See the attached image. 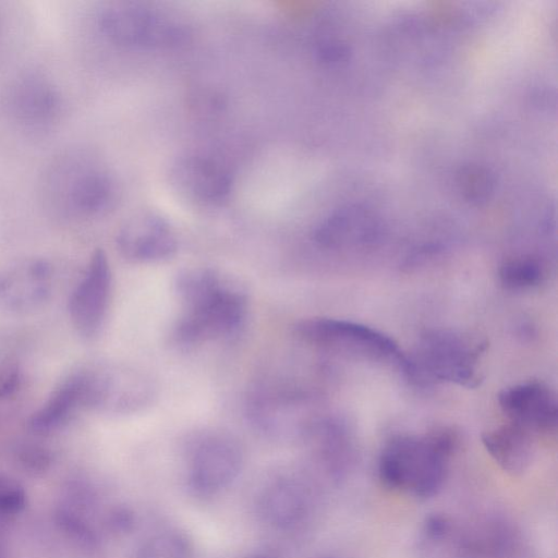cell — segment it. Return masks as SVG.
Listing matches in <instances>:
<instances>
[{"label": "cell", "mask_w": 558, "mask_h": 558, "mask_svg": "<svg viewBox=\"0 0 558 558\" xmlns=\"http://www.w3.org/2000/svg\"><path fill=\"white\" fill-rule=\"evenodd\" d=\"M120 254L133 263H155L172 257L178 248L177 236L160 216L143 213L130 218L117 234Z\"/></svg>", "instance_id": "cell-12"}, {"label": "cell", "mask_w": 558, "mask_h": 558, "mask_svg": "<svg viewBox=\"0 0 558 558\" xmlns=\"http://www.w3.org/2000/svg\"><path fill=\"white\" fill-rule=\"evenodd\" d=\"M303 438L329 476L335 480L343 476L350 461V449L342 429L335 422L314 420Z\"/></svg>", "instance_id": "cell-18"}, {"label": "cell", "mask_w": 558, "mask_h": 558, "mask_svg": "<svg viewBox=\"0 0 558 558\" xmlns=\"http://www.w3.org/2000/svg\"><path fill=\"white\" fill-rule=\"evenodd\" d=\"M457 444L456 433L447 427L395 435L381 449L379 481L391 490L429 498L441 488Z\"/></svg>", "instance_id": "cell-2"}, {"label": "cell", "mask_w": 558, "mask_h": 558, "mask_svg": "<svg viewBox=\"0 0 558 558\" xmlns=\"http://www.w3.org/2000/svg\"><path fill=\"white\" fill-rule=\"evenodd\" d=\"M380 226L374 213L361 205L341 207L315 229V242L327 250H348L373 243Z\"/></svg>", "instance_id": "cell-14"}, {"label": "cell", "mask_w": 558, "mask_h": 558, "mask_svg": "<svg viewBox=\"0 0 558 558\" xmlns=\"http://www.w3.org/2000/svg\"><path fill=\"white\" fill-rule=\"evenodd\" d=\"M535 435L526 428L508 422L486 430L482 441L495 462L507 473L520 475L532 463Z\"/></svg>", "instance_id": "cell-16"}, {"label": "cell", "mask_w": 558, "mask_h": 558, "mask_svg": "<svg viewBox=\"0 0 558 558\" xmlns=\"http://www.w3.org/2000/svg\"><path fill=\"white\" fill-rule=\"evenodd\" d=\"M307 398L302 389L288 383L263 384L248 398L247 415L253 426L267 437H303L315 420L302 414Z\"/></svg>", "instance_id": "cell-6"}, {"label": "cell", "mask_w": 558, "mask_h": 558, "mask_svg": "<svg viewBox=\"0 0 558 558\" xmlns=\"http://www.w3.org/2000/svg\"><path fill=\"white\" fill-rule=\"evenodd\" d=\"M22 371L16 361L0 362V401L14 395L21 387Z\"/></svg>", "instance_id": "cell-23"}, {"label": "cell", "mask_w": 558, "mask_h": 558, "mask_svg": "<svg viewBox=\"0 0 558 558\" xmlns=\"http://www.w3.org/2000/svg\"><path fill=\"white\" fill-rule=\"evenodd\" d=\"M487 344L469 335L433 329L424 332L409 354L404 353L402 373L413 384H454L475 388L482 381L480 361Z\"/></svg>", "instance_id": "cell-3"}, {"label": "cell", "mask_w": 558, "mask_h": 558, "mask_svg": "<svg viewBox=\"0 0 558 558\" xmlns=\"http://www.w3.org/2000/svg\"><path fill=\"white\" fill-rule=\"evenodd\" d=\"M456 185L461 196L470 202L485 201L495 187V175L477 163L461 167L456 173Z\"/></svg>", "instance_id": "cell-22"}, {"label": "cell", "mask_w": 558, "mask_h": 558, "mask_svg": "<svg viewBox=\"0 0 558 558\" xmlns=\"http://www.w3.org/2000/svg\"><path fill=\"white\" fill-rule=\"evenodd\" d=\"M250 558H276L274 555H270V554H257V555H254Z\"/></svg>", "instance_id": "cell-25"}, {"label": "cell", "mask_w": 558, "mask_h": 558, "mask_svg": "<svg viewBox=\"0 0 558 558\" xmlns=\"http://www.w3.org/2000/svg\"><path fill=\"white\" fill-rule=\"evenodd\" d=\"M170 182L182 196L201 204L222 202L232 186L228 169L218 160L201 154L179 157L171 166Z\"/></svg>", "instance_id": "cell-11"}, {"label": "cell", "mask_w": 558, "mask_h": 558, "mask_svg": "<svg viewBox=\"0 0 558 558\" xmlns=\"http://www.w3.org/2000/svg\"><path fill=\"white\" fill-rule=\"evenodd\" d=\"M52 269L41 258L17 263L0 271V306L15 313L34 312L51 296Z\"/></svg>", "instance_id": "cell-13"}, {"label": "cell", "mask_w": 558, "mask_h": 558, "mask_svg": "<svg viewBox=\"0 0 558 558\" xmlns=\"http://www.w3.org/2000/svg\"><path fill=\"white\" fill-rule=\"evenodd\" d=\"M258 507L269 525L279 530H291L307 515L310 495L304 483L298 478L280 476L265 486Z\"/></svg>", "instance_id": "cell-15"}, {"label": "cell", "mask_w": 558, "mask_h": 558, "mask_svg": "<svg viewBox=\"0 0 558 558\" xmlns=\"http://www.w3.org/2000/svg\"><path fill=\"white\" fill-rule=\"evenodd\" d=\"M323 558H333V557H323Z\"/></svg>", "instance_id": "cell-26"}, {"label": "cell", "mask_w": 558, "mask_h": 558, "mask_svg": "<svg viewBox=\"0 0 558 558\" xmlns=\"http://www.w3.org/2000/svg\"><path fill=\"white\" fill-rule=\"evenodd\" d=\"M112 291V272L106 253L97 248L72 290L68 313L75 331L84 339L97 337L105 324Z\"/></svg>", "instance_id": "cell-9"}, {"label": "cell", "mask_w": 558, "mask_h": 558, "mask_svg": "<svg viewBox=\"0 0 558 558\" xmlns=\"http://www.w3.org/2000/svg\"><path fill=\"white\" fill-rule=\"evenodd\" d=\"M85 409L108 414H133L150 407L157 391L144 373L122 365L84 369Z\"/></svg>", "instance_id": "cell-5"}, {"label": "cell", "mask_w": 558, "mask_h": 558, "mask_svg": "<svg viewBox=\"0 0 558 558\" xmlns=\"http://www.w3.org/2000/svg\"><path fill=\"white\" fill-rule=\"evenodd\" d=\"M81 409H85L84 369L72 372L57 385L32 415L31 426L38 433H48L68 423Z\"/></svg>", "instance_id": "cell-17"}, {"label": "cell", "mask_w": 558, "mask_h": 558, "mask_svg": "<svg viewBox=\"0 0 558 558\" xmlns=\"http://www.w3.org/2000/svg\"><path fill=\"white\" fill-rule=\"evenodd\" d=\"M99 26L112 41L140 48L170 47L181 43L186 35L175 20L135 5L106 9L99 16Z\"/></svg>", "instance_id": "cell-7"}, {"label": "cell", "mask_w": 558, "mask_h": 558, "mask_svg": "<svg viewBox=\"0 0 558 558\" xmlns=\"http://www.w3.org/2000/svg\"><path fill=\"white\" fill-rule=\"evenodd\" d=\"M546 277L543 263L533 256L506 260L499 269V280L508 290L521 291L539 286Z\"/></svg>", "instance_id": "cell-20"}, {"label": "cell", "mask_w": 558, "mask_h": 558, "mask_svg": "<svg viewBox=\"0 0 558 558\" xmlns=\"http://www.w3.org/2000/svg\"><path fill=\"white\" fill-rule=\"evenodd\" d=\"M498 402L509 422L532 434L556 432L558 404L555 391L542 381H524L504 389Z\"/></svg>", "instance_id": "cell-10"}, {"label": "cell", "mask_w": 558, "mask_h": 558, "mask_svg": "<svg viewBox=\"0 0 558 558\" xmlns=\"http://www.w3.org/2000/svg\"><path fill=\"white\" fill-rule=\"evenodd\" d=\"M137 558H194L187 536L178 530L155 533L141 544Z\"/></svg>", "instance_id": "cell-21"}, {"label": "cell", "mask_w": 558, "mask_h": 558, "mask_svg": "<svg viewBox=\"0 0 558 558\" xmlns=\"http://www.w3.org/2000/svg\"><path fill=\"white\" fill-rule=\"evenodd\" d=\"M451 530L450 521L441 514H432L426 518L423 532L427 538L439 541L444 538Z\"/></svg>", "instance_id": "cell-24"}, {"label": "cell", "mask_w": 558, "mask_h": 558, "mask_svg": "<svg viewBox=\"0 0 558 558\" xmlns=\"http://www.w3.org/2000/svg\"><path fill=\"white\" fill-rule=\"evenodd\" d=\"M174 292L182 311L171 330V341L190 348L229 338L243 325L247 295L243 286L222 272L206 268L180 271Z\"/></svg>", "instance_id": "cell-1"}, {"label": "cell", "mask_w": 558, "mask_h": 558, "mask_svg": "<svg viewBox=\"0 0 558 558\" xmlns=\"http://www.w3.org/2000/svg\"><path fill=\"white\" fill-rule=\"evenodd\" d=\"M117 196L113 180L100 171H90L76 178L71 198L74 206L88 214L109 209Z\"/></svg>", "instance_id": "cell-19"}, {"label": "cell", "mask_w": 558, "mask_h": 558, "mask_svg": "<svg viewBox=\"0 0 558 558\" xmlns=\"http://www.w3.org/2000/svg\"><path fill=\"white\" fill-rule=\"evenodd\" d=\"M296 336L305 343L327 352L389 363L401 368L404 353L384 332L364 324L327 317H312L295 325Z\"/></svg>", "instance_id": "cell-4"}, {"label": "cell", "mask_w": 558, "mask_h": 558, "mask_svg": "<svg viewBox=\"0 0 558 558\" xmlns=\"http://www.w3.org/2000/svg\"><path fill=\"white\" fill-rule=\"evenodd\" d=\"M243 461L239 442L230 436H205L192 449L187 464V485L199 497L215 496L235 481Z\"/></svg>", "instance_id": "cell-8"}]
</instances>
